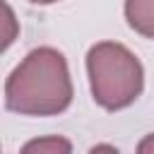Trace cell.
<instances>
[{
	"label": "cell",
	"instance_id": "obj_1",
	"mask_svg": "<svg viewBox=\"0 0 154 154\" xmlns=\"http://www.w3.org/2000/svg\"><path fill=\"white\" fill-rule=\"evenodd\" d=\"M72 96L67 60L53 46L29 51L5 79V108L19 116H58L67 111Z\"/></svg>",
	"mask_w": 154,
	"mask_h": 154
},
{
	"label": "cell",
	"instance_id": "obj_2",
	"mask_svg": "<svg viewBox=\"0 0 154 154\" xmlns=\"http://www.w3.org/2000/svg\"><path fill=\"white\" fill-rule=\"evenodd\" d=\"M87 77L94 101L106 111L132 106L144 89L140 58L118 41H99L87 51Z\"/></svg>",
	"mask_w": 154,
	"mask_h": 154
},
{
	"label": "cell",
	"instance_id": "obj_3",
	"mask_svg": "<svg viewBox=\"0 0 154 154\" xmlns=\"http://www.w3.org/2000/svg\"><path fill=\"white\" fill-rule=\"evenodd\" d=\"M123 12L132 31L154 41V0H125Z\"/></svg>",
	"mask_w": 154,
	"mask_h": 154
},
{
	"label": "cell",
	"instance_id": "obj_4",
	"mask_svg": "<svg viewBox=\"0 0 154 154\" xmlns=\"http://www.w3.org/2000/svg\"><path fill=\"white\" fill-rule=\"evenodd\" d=\"M22 152H24V154H29V152H48V154H58V152H72V144H70L67 140L53 135V137H43V140L26 142V144L22 147Z\"/></svg>",
	"mask_w": 154,
	"mask_h": 154
},
{
	"label": "cell",
	"instance_id": "obj_5",
	"mask_svg": "<svg viewBox=\"0 0 154 154\" xmlns=\"http://www.w3.org/2000/svg\"><path fill=\"white\" fill-rule=\"evenodd\" d=\"M137 152H154V135H147V137L137 144Z\"/></svg>",
	"mask_w": 154,
	"mask_h": 154
},
{
	"label": "cell",
	"instance_id": "obj_6",
	"mask_svg": "<svg viewBox=\"0 0 154 154\" xmlns=\"http://www.w3.org/2000/svg\"><path fill=\"white\" fill-rule=\"evenodd\" d=\"M31 5H53V2H58V0H29Z\"/></svg>",
	"mask_w": 154,
	"mask_h": 154
}]
</instances>
